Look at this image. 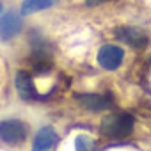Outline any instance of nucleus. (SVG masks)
<instances>
[{"instance_id": "5", "label": "nucleus", "mask_w": 151, "mask_h": 151, "mask_svg": "<svg viewBox=\"0 0 151 151\" xmlns=\"http://www.w3.org/2000/svg\"><path fill=\"white\" fill-rule=\"evenodd\" d=\"M78 103L91 110V112H100V110H105V109H110L114 105L112 98L109 94H98V93H89V94H78L77 96Z\"/></svg>"}, {"instance_id": "4", "label": "nucleus", "mask_w": 151, "mask_h": 151, "mask_svg": "<svg viewBox=\"0 0 151 151\" xmlns=\"http://www.w3.org/2000/svg\"><path fill=\"white\" fill-rule=\"evenodd\" d=\"M22 18L18 13L14 11H7L2 18H0V39L2 41H9L13 37H16L22 32Z\"/></svg>"}, {"instance_id": "9", "label": "nucleus", "mask_w": 151, "mask_h": 151, "mask_svg": "<svg viewBox=\"0 0 151 151\" xmlns=\"http://www.w3.org/2000/svg\"><path fill=\"white\" fill-rule=\"evenodd\" d=\"M57 2H59V0H23V4H22V14L27 16V14H34V13H39V11L50 9Z\"/></svg>"}, {"instance_id": "10", "label": "nucleus", "mask_w": 151, "mask_h": 151, "mask_svg": "<svg viewBox=\"0 0 151 151\" xmlns=\"http://www.w3.org/2000/svg\"><path fill=\"white\" fill-rule=\"evenodd\" d=\"M75 149L77 151H98L94 139L89 135H78L75 139Z\"/></svg>"}, {"instance_id": "11", "label": "nucleus", "mask_w": 151, "mask_h": 151, "mask_svg": "<svg viewBox=\"0 0 151 151\" xmlns=\"http://www.w3.org/2000/svg\"><path fill=\"white\" fill-rule=\"evenodd\" d=\"M0 13H2V2H0Z\"/></svg>"}, {"instance_id": "3", "label": "nucleus", "mask_w": 151, "mask_h": 151, "mask_svg": "<svg viewBox=\"0 0 151 151\" xmlns=\"http://www.w3.org/2000/svg\"><path fill=\"white\" fill-rule=\"evenodd\" d=\"M98 64L107 69V71H114L117 69L121 64H123V59H124V50L117 45H103L100 50H98Z\"/></svg>"}, {"instance_id": "7", "label": "nucleus", "mask_w": 151, "mask_h": 151, "mask_svg": "<svg viewBox=\"0 0 151 151\" xmlns=\"http://www.w3.org/2000/svg\"><path fill=\"white\" fill-rule=\"evenodd\" d=\"M59 142V135L52 126H43L34 137L32 151H52Z\"/></svg>"}, {"instance_id": "6", "label": "nucleus", "mask_w": 151, "mask_h": 151, "mask_svg": "<svg viewBox=\"0 0 151 151\" xmlns=\"http://www.w3.org/2000/svg\"><path fill=\"white\" fill-rule=\"evenodd\" d=\"M116 37L133 48H144L147 45V36L137 27H119L116 29Z\"/></svg>"}, {"instance_id": "2", "label": "nucleus", "mask_w": 151, "mask_h": 151, "mask_svg": "<svg viewBox=\"0 0 151 151\" xmlns=\"http://www.w3.org/2000/svg\"><path fill=\"white\" fill-rule=\"evenodd\" d=\"M29 135V126L20 119H4L0 121V140L16 146L22 144Z\"/></svg>"}, {"instance_id": "1", "label": "nucleus", "mask_w": 151, "mask_h": 151, "mask_svg": "<svg viewBox=\"0 0 151 151\" xmlns=\"http://www.w3.org/2000/svg\"><path fill=\"white\" fill-rule=\"evenodd\" d=\"M133 124H135L133 116H130L126 112L110 114L101 121L100 133L103 137H109V139H124L132 133Z\"/></svg>"}, {"instance_id": "8", "label": "nucleus", "mask_w": 151, "mask_h": 151, "mask_svg": "<svg viewBox=\"0 0 151 151\" xmlns=\"http://www.w3.org/2000/svg\"><path fill=\"white\" fill-rule=\"evenodd\" d=\"M14 84H16L18 94H20L23 100H36V98H41V96L37 94L36 84H34L32 77L29 75V71H18V73H16V78H14Z\"/></svg>"}]
</instances>
